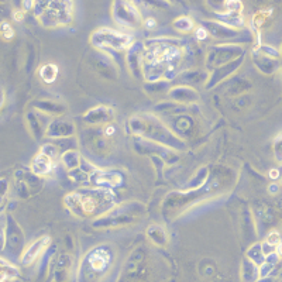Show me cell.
Segmentation results:
<instances>
[{
  "label": "cell",
  "instance_id": "cell-1",
  "mask_svg": "<svg viewBox=\"0 0 282 282\" xmlns=\"http://www.w3.org/2000/svg\"><path fill=\"white\" fill-rule=\"evenodd\" d=\"M48 244H50V239H48V237H42L40 240L35 241L34 244H31V246L26 250V253H24L23 257H21V263L26 265L31 264V263L41 254L42 250H44Z\"/></svg>",
  "mask_w": 282,
  "mask_h": 282
},
{
  "label": "cell",
  "instance_id": "cell-2",
  "mask_svg": "<svg viewBox=\"0 0 282 282\" xmlns=\"http://www.w3.org/2000/svg\"><path fill=\"white\" fill-rule=\"evenodd\" d=\"M89 263H90V267L93 268L95 271H105L107 264H109V257H107V254L105 251H95L92 255H90V258H89Z\"/></svg>",
  "mask_w": 282,
  "mask_h": 282
},
{
  "label": "cell",
  "instance_id": "cell-3",
  "mask_svg": "<svg viewBox=\"0 0 282 282\" xmlns=\"http://www.w3.org/2000/svg\"><path fill=\"white\" fill-rule=\"evenodd\" d=\"M18 271L6 261L0 258V282H7L17 276Z\"/></svg>",
  "mask_w": 282,
  "mask_h": 282
},
{
  "label": "cell",
  "instance_id": "cell-4",
  "mask_svg": "<svg viewBox=\"0 0 282 282\" xmlns=\"http://www.w3.org/2000/svg\"><path fill=\"white\" fill-rule=\"evenodd\" d=\"M0 29H2L0 31L3 33V37H5V38H12L13 34H14V33H13L12 27H10V24L3 23L2 26H0Z\"/></svg>",
  "mask_w": 282,
  "mask_h": 282
},
{
  "label": "cell",
  "instance_id": "cell-5",
  "mask_svg": "<svg viewBox=\"0 0 282 282\" xmlns=\"http://www.w3.org/2000/svg\"><path fill=\"white\" fill-rule=\"evenodd\" d=\"M268 243H271V244H279V236H278V233H272L268 237Z\"/></svg>",
  "mask_w": 282,
  "mask_h": 282
},
{
  "label": "cell",
  "instance_id": "cell-6",
  "mask_svg": "<svg viewBox=\"0 0 282 282\" xmlns=\"http://www.w3.org/2000/svg\"><path fill=\"white\" fill-rule=\"evenodd\" d=\"M14 18H16L17 21H21V20H23V13L16 12V13H14Z\"/></svg>",
  "mask_w": 282,
  "mask_h": 282
},
{
  "label": "cell",
  "instance_id": "cell-7",
  "mask_svg": "<svg viewBox=\"0 0 282 282\" xmlns=\"http://www.w3.org/2000/svg\"><path fill=\"white\" fill-rule=\"evenodd\" d=\"M271 175H272L271 178H274V179H275V178H278V176H276V175H278V171H275V170L271 171Z\"/></svg>",
  "mask_w": 282,
  "mask_h": 282
},
{
  "label": "cell",
  "instance_id": "cell-8",
  "mask_svg": "<svg viewBox=\"0 0 282 282\" xmlns=\"http://www.w3.org/2000/svg\"><path fill=\"white\" fill-rule=\"evenodd\" d=\"M147 26L148 27H153V26H155V21H153V20H148Z\"/></svg>",
  "mask_w": 282,
  "mask_h": 282
},
{
  "label": "cell",
  "instance_id": "cell-9",
  "mask_svg": "<svg viewBox=\"0 0 282 282\" xmlns=\"http://www.w3.org/2000/svg\"><path fill=\"white\" fill-rule=\"evenodd\" d=\"M278 254H279V255H282V244L281 243L278 244Z\"/></svg>",
  "mask_w": 282,
  "mask_h": 282
}]
</instances>
